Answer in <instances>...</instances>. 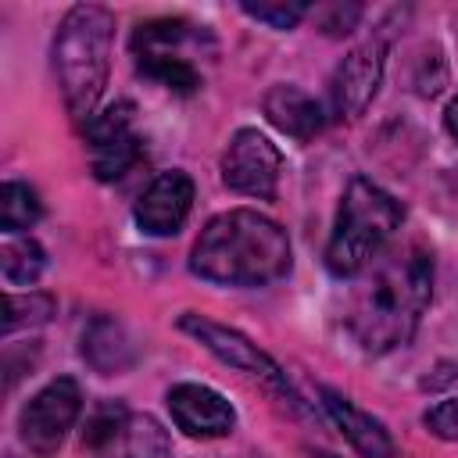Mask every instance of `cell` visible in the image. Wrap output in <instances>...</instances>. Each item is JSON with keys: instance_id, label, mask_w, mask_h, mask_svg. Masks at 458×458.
Wrapping results in <instances>:
<instances>
[{"instance_id": "cell-9", "label": "cell", "mask_w": 458, "mask_h": 458, "mask_svg": "<svg viewBox=\"0 0 458 458\" xmlns=\"http://www.w3.org/2000/svg\"><path fill=\"white\" fill-rule=\"evenodd\" d=\"M386 36L372 32L365 43H358L329 75V114L336 122H358L369 104L379 93L383 72H386Z\"/></svg>"}, {"instance_id": "cell-26", "label": "cell", "mask_w": 458, "mask_h": 458, "mask_svg": "<svg viewBox=\"0 0 458 458\" xmlns=\"http://www.w3.org/2000/svg\"><path fill=\"white\" fill-rule=\"evenodd\" d=\"M311 458H336V454H329V451H308Z\"/></svg>"}, {"instance_id": "cell-18", "label": "cell", "mask_w": 458, "mask_h": 458, "mask_svg": "<svg viewBox=\"0 0 458 458\" xmlns=\"http://www.w3.org/2000/svg\"><path fill=\"white\" fill-rule=\"evenodd\" d=\"M39 218H43V200H39V193H36L29 182H21V179H7V182L0 186V229H4L7 236H14V233L32 229Z\"/></svg>"}, {"instance_id": "cell-2", "label": "cell", "mask_w": 458, "mask_h": 458, "mask_svg": "<svg viewBox=\"0 0 458 458\" xmlns=\"http://www.w3.org/2000/svg\"><path fill=\"white\" fill-rule=\"evenodd\" d=\"M290 265L293 247L286 229L254 208H229L215 215L190 250V272L211 286H268L279 283Z\"/></svg>"}, {"instance_id": "cell-4", "label": "cell", "mask_w": 458, "mask_h": 458, "mask_svg": "<svg viewBox=\"0 0 458 458\" xmlns=\"http://www.w3.org/2000/svg\"><path fill=\"white\" fill-rule=\"evenodd\" d=\"M404 208L372 179L354 175L344 186L336 222L326 243V268L340 279H354L376 265L390 236L397 233Z\"/></svg>"}, {"instance_id": "cell-8", "label": "cell", "mask_w": 458, "mask_h": 458, "mask_svg": "<svg viewBox=\"0 0 458 458\" xmlns=\"http://www.w3.org/2000/svg\"><path fill=\"white\" fill-rule=\"evenodd\" d=\"M218 172H222L225 190H233L240 197L272 200L279 193V179H283V154L261 129L243 125L229 136Z\"/></svg>"}, {"instance_id": "cell-13", "label": "cell", "mask_w": 458, "mask_h": 458, "mask_svg": "<svg viewBox=\"0 0 458 458\" xmlns=\"http://www.w3.org/2000/svg\"><path fill=\"white\" fill-rule=\"evenodd\" d=\"M261 111H265V118H268L279 132H286V136L297 140V143H308V140H315V136L326 129V111H322V104H318L311 93H304L301 86H293V82H276V86H268L265 97H261Z\"/></svg>"}, {"instance_id": "cell-11", "label": "cell", "mask_w": 458, "mask_h": 458, "mask_svg": "<svg viewBox=\"0 0 458 458\" xmlns=\"http://www.w3.org/2000/svg\"><path fill=\"white\" fill-rule=\"evenodd\" d=\"M193 197H197V186L182 168L161 172L140 193V200L132 208V222L147 236H175L182 229V222L190 218Z\"/></svg>"}, {"instance_id": "cell-25", "label": "cell", "mask_w": 458, "mask_h": 458, "mask_svg": "<svg viewBox=\"0 0 458 458\" xmlns=\"http://www.w3.org/2000/svg\"><path fill=\"white\" fill-rule=\"evenodd\" d=\"M444 129H447V136L458 143V89H454V97H451L447 107H444Z\"/></svg>"}, {"instance_id": "cell-23", "label": "cell", "mask_w": 458, "mask_h": 458, "mask_svg": "<svg viewBox=\"0 0 458 458\" xmlns=\"http://www.w3.org/2000/svg\"><path fill=\"white\" fill-rule=\"evenodd\" d=\"M422 426L440 440H458V397H447V401H437L433 408H426Z\"/></svg>"}, {"instance_id": "cell-16", "label": "cell", "mask_w": 458, "mask_h": 458, "mask_svg": "<svg viewBox=\"0 0 458 458\" xmlns=\"http://www.w3.org/2000/svg\"><path fill=\"white\" fill-rule=\"evenodd\" d=\"M193 39V25L186 18H150L140 21L129 47L132 57H147V54H179L182 43Z\"/></svg>"}, {"instance_id": "cell-22", "label": "cell", "mask_w": 458, "mask_h": 458, "mask_svg": "<svg viewBox=\"0 0 458 458\" xmlns=\"http://www.w3.org/2000/svg\"><path fill=\"white\" fill-rule=\"evenodd\" d=\"M365 7L361 4H326V7H315V21L326 36H347L358 21H361Z\"/></svg>"}, {"instance_id": "cell-19", "label": "cell", "mask_w": 458, "mask_h": 458, "mask_svg": "<svg viewBox=\"0 0 458 458\" xmlns=\"http://www.w3.org/2000/svg\"><path fill=\"white\" fill-rule=\"evenodd\" d=\"M57 315V301L43 290L7 293L4 297V336L11 340L18 329H39Z\"/></svg>"}, {"instance_id": "cell-10", "label": "cell", "mask_w": 458, "mask_h": 458, "mask_svg": "<svg viewBox=\"0 0 458 458\" xmlns=\"http://www.w3.org/2000/svg\"><path fill=\"white\" fill-rule=\"evenodd\" d=\"M168 415L190 440H218L236 429V408L208 383H175L165 394Z\"/></svg>"}, {"instance_id": "cell-5", "label": "cell", "mask_w": 458, "mask_h": 458, "mask_svg": "<svg viewBox=\"0 0 458 458\" xmlns=\"http://www.w3.org/2000/svg\"><path fill=\"white\" fill-rule=\"evenodd\" d=\"M175 326H179L186 336H193L208 354H215L222 365L243 372L247 379H254V383H261L268 394H276L279 404H286L293 415L304 411V401H301L297 390L290 386L286 372H283L250 336H243L240 329H233V326H225V322H215V318H208V315H197V311L179 315Z\"/></svg>"}, {"instance_id": "cell-14", "label": "cell", "mask_w": 458, "mask_h": 458, "mask_svg": "<svg viewBox=\"0 0 458 458\" xmlns=\"http://www.w3.org/2000/svg\"><path fill=\"white\" fill-rule=\"evenodd\" d=\"M82 358L100 376H122L136 365V347L118 318L97 315L82 333Z\"/></svg>"}, {"instance_id": "cell-21", "label": "cell", "mask_w": 458, "mask_h": 458, "mask_svg": "<svg viewBox=\"0 0 458 458\" xmlns=\"http://www.w3.org/2000/svg\"><path fill=\"white\" fill-rule=\"evenodd\" d=\"M240 11L247 14V18H254V21H261V25H268V29H276V32H286V29H293L311 7L308 4H301V0H279V4H240Z\"/></svg>"}, {"instance_id": "cell-1", "label": "cell", "mask_w": 458, "mask_h": 458, "mask_svg": "<svg viewBox=\"0 0 458 458\" xmlns=\"http://www.w3.org/2000/svg\"><path fill=\"white\" fill-rule=\"evenodd\" d=\"M433 297V254L419 243L376 258L365 283L354 290L347 329L365 354H390L422 326Z\"/></svg>"}, {"instance_id": "cell-12", "label": "cell", "mask_w": 458, "mask_h": 458, "mask_svg": "<svg viewBox=\"0 0 458 458\" xmlns=\"http://www.w3.org/2000/svg\"><path fill=\"white\" fill-rule=\"evenodd\" d=\"M318 397H322L326 415L333 419V426L344 433V440L354 447L358 458H397V444L376 415H369L347 394H340L333 386H318Z\"/></svg>"}, {"instance_id": "cell-24", "label": "cell", "mask_w": 458, "mask_h": 458, "mask_svg": "<svg viewBox=\"0 0 458 458\" xmlns=\"http://www.w3.org/2000/svg\"><path fill=\"white\" fill-rule=\"evenodd\" d=\"M433 372H437V376H426V379H422V390H440V386H447V383L458 376V365H454V361H440Z\"/></svg>"}, {"instance_id": "cell-3", "label": "cell", "mask_w": 458, "mask_h": 458, "mask_svg": "<svg viewBox=\"0 0 458 458\" xmlns=\"http://www.w3.org/2000/svg\"><path fill=\"white\" fill-rule=\"evenodd\" d=\"M114 50V14L100 4H75L64 11L54 32V75L64 107L75 125H86L100 111V97L111 72Z\"/></svg>"}, {"instance_id": "cell-6", "label": "cell", "mask_w": 458, "mask_h": 458, "mask_svg": "<svg viewBox=\"0 0 458 458\" xmlns=\"http://www.w3.org/2000/svg\"><path fill=\"white\" fill-rule=\"evenodd\" d=\"M82 415V386L75 376H57L36 390L18 411V440L32 458H54L68 429Z\"/></svg>"}, {"instance_id": "cell-15", "label": "cell", "mask_w": 458, "mask_h": 458, "mask_svg": "<svg viewBox=\"0 0 458 458\" xmlns=\"http://www.w3.org/2000/svg\"><path fill=\"white\" fill-rule=\"evenodd\" d=\"M97 458H172V444L154 415L129 411L125 426L114 433V440L97 451Z\"/></svg>"}, {"instance_id": "cell-7", "label": "cell", "mask_w": 458, "mask_h": 458, "mask_svg": "<svg viewBox=\"0 0 458 458\" xmlns=\"http://www.w3.org/2000/svg\"><path fill=\"white\" fill-rule=\"evenodd\" d=\"M132 118H136V104L114 100L82 125L89 147V168L100 182H118L143 161V140L136 136Z\"/></svg>"}, {"instance_id": "cell-20", "label": "cell", "mask_w": 458, "mask_h": 458, "mask_svg": "<svg viewBox=\"0 0 458 458\" xmlns=\"http://www.w3.org/2000/svg\"><path fill=\"white\" fill-rule=\"evenodd\" d=\"M47 268V250L32 236L7 240L0 247V272L11 286H32Z\"/></svg>"}, {"instance_id": "cell-17", "label": "cell", "mask_w": 458, "mask_h": 458, "mask_svg": "<svg viewBox=\"0 0 458 458\" xmlns=\"http://www.w3.org/2000/svg\"><path fill=\"white\" fill-rule=\"evenodd\" d=\"M136 72L172 93H193L200 86V72L190 57L182 54H147V57H136Z\"/></svg>"}]
</instances>
